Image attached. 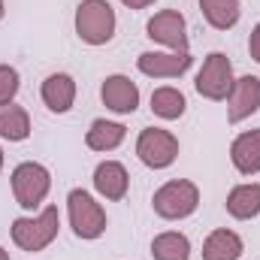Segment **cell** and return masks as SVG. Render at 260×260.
I'll list each match as a JSON object with an SVG mask.
<instances>
[{"mask_svg":"<svg viewBox=\"0 0 260 260\" xmlns=\"http://www.w3.org/2000/svg\"><path fill=\"white\" fill-rule=\"evenodd\" d=\"M154 260H191V239L179 230H164L151 239Z\"/></svg>","mask_w":260,"mask_h":260,"instance_id":"obj_20","label":"cell"},{"mask_svg":"<svg viewBox=\"0 0 260 260\" xmlns=\"http://www.w3.org/2000/svg\"><path fill=\"white\" fill-rule=\"evenodd\" d=\"M200 12L215 30H230L242 18V3L239 0H200Z\"/></svg>","mask_w":260,"mask_h":260,"instance_id":"obj_18","label":"cell"},{"mask_svg":"<svg viewBox=\"0 0 260 260\" xmlns=\"http://www.w3.org/2000/svg\"><path fill=\"white\" fill-rule=\"evenodd\" d=\"M12 197L21 209L34 212L46 203V197L52 191V173L46 164L40 160H21L15 170H12Z\"/></svg>","mask_w":260,"mask_h":260,"instance_id":"obj_5","label":"cell"},{"mask_svg":"<svg viewBox=\"0 0 260 260\" xmlns=\"http://www.w3.org/2000/svg\"><path fill=\"white\" fill-rule=\"evenodd\" d=\"M254 112H260V79L257 76H239L233 82L230 97H227V121L242 124Z\"/></svg>","mask_w":260,"mask_h":260,"instance_id":"obj_11","label":"cell"},{"mask_svg":"<svg viewBox=\"0 0 260 260\" xmlns=\"http://www.w3.org/2000/svg\"><path fill=\"white\" fill-rule=\"evenodd\" d=\"M27 136H30V115H27V109L18 106V103L0 106V139L24 142Z\"/></svg>","mask_w":260,"mask_h":260,"instance_id":"obj_21","label":"cell"},{"mask_svg":"<svg viewBox=\"0 0 260 260\" xmlns=\"http://www.w3.org/2000/svg\"><path fill=\"white\" fill-rule=\"evenodd\" d=\"M197 206H200V188L191 179H170L151 197V209L164 221H185L197 212Z\"/></svg>","mask_w":260,"mask_h":260,"instance_id":"obj_3","label":"cell"},{"mask_svg":"<svg viewBox=\"0 0 260 260\" xmlns=\"http://www.w3.org/2000/svg\"><path fill=\"white\" fill-rule=\"evenodd\" d=\"M124 139H127V127L121 121H106V118H94L85 133V145L91 151H100V154L115 151Z\"/></svg>","mask_w":260,"mask_h":260,"instance_id":"obj_17","label":"cell"},{"mask_svg":"<svg viewBox=\"0 0 260 260\" xmlns=\"http://www.w3.org/2000/svg\"><path fill=\"white\" fill-rule=\"evenodd\" d=\"M0 260H9V251H6L3 245H0Z\"/></svg>","mask_w":260,"mask_h":260,"instance_id":"obj_26","label":"cell"},{"mask_svg":"<svg viewBox=\"0 0 260 260\" xmlns=\"http://www.w3.org/2000/svg\"><path fill=\"white\" fill-rule=\"evenodd\" d=\"M100 100L115 115H133L139 109V88H136V82H130V76L115 73V76H106L103 79Z\"/></svg>","mask_w":260,"mask_h":260,"instance_id":"obj_10","label":"cell"},{"mask_svg":"<svg viewBox=\"0 0 260 260\" xmlns=\"http://www.w3.org/2000/svg\"><path fill=\"white\" fill-rule=\"evenodd\" d=\"M94 191L103 197V200H109V203L124 200L130 191L127 167L121 160H100L94 167Z\"/></svg>","mask_w":260,"mask_h":260,"instance_id":"obj_12","label":"cell"},{"mask_svg":"<svg viewBox=\"0 0 260 260\" xmlns=\"http://www.w3.org/2000/svg\"><path fill=\"white\" fill-rule=\"evenodd\" d=\"M248 55H251V61H257L260 64V21L251 27V37H248Z\"/></svg>","mask_w":260,"mask_h":260,"instance_id":"obj_23","label":"cell"},{"mask_svg":"<svg viewBox=\"0 0 260 260\" xmlns=\"http://www.w3.org/2000/svg\"><path fill=\"white\" fill-rule=\"evenodd\" d=\"M58 230H61V212H58V206H43L40 215L15 218L12 227H9V236H12V242L21 251L37 254V251H46L58 239Z\"/></svg>","mask_w":260,"mask_h":260,"instance_id":"obj_1","label":"cell"},{"mask_svg":"<svg viewBox=\"0 0 260 260\" xmlns=\"http://www.w3.org/2000/svg\"><path fill=\"white\" fill-rule=\"evenodd\" d=\"M145 37L167 46L170 52H188V21L179 9H160L148 18Z\"/></svg>","mask_w":260,"mask_h":260,"instance_id":"obj_8","label":"cell"},{"mask_svg":"<svg viewBox=\"0 0 260 260\" xmlns=\"http://www.w3.org/2000/svg\"><path fill=\"white\" fill-rule=\"evenodd\" d=\"M121 3H124L127 9H148L154 0H121Z\"/></svg>","mask_w":260,"mask_h":260,"instance_id":"obj_24","label":"cell"},{"mask_svg":"<svg viewBox=\"0 0 260 260\" xmlns=\"http://www.w3.org/2000/svg\"><path fill=\"white\" fill-rule=\"evenodd\" d=\"M67 215H70L73 233L85 242H94L106 233V209L85 188H73L67 194Z\"/></svg>","mask_w":260,"mask_h":260,"instance_id":"obj_4","label":"cell"},{"mask_svg":"<svg viewBox=\"0 0 260 260\" xmlns=\"http://www.w3.org/2000/svg\"><path fill=\"white\" fill-rule=\"evenodd\" d=\"M73 24H76V37L85 46H106L115 37L118 18H115V9L109 0H82L76 6Z\"/></svg>","mask_w":260,"mask_h":260,"instance_id":"obj_2","label":"cell"},{"mask_svg":"<svg viewBox=\"0 0 260 260\" xmlns=\"http://www.w3.org/2000/svg\"><path fill=\"white\" fill-rule=\"evenodd\" d=\"M245 254V242L236 230L218 227L203 242V260H239Z\"/></svg>","mask_w":260,"mask_h":260,"instance_id":"obj_15","label":"cell"},{"mask_svg":"<svg viewBox=\"0 0 260 260\" xmlns=\"http://www.w3.org/2000/svg\"><path fill=\"white\" fill-rule=\"evenodd\" d=\"M18 88H21V76H18V70L9 67V64H0V106L12 103L15 94H18Z\"/></svg>","mask_w":260,"mask_h":260,"instance_id":"obj_22","label":"cell"},{"mask_svg":"<svg viewBox=\"0 0 260 260\" xmlns=\"http://www.w3.org/2000/svg\"><path fill=\"white\" fill-rule=\"evenodd\" d=\"M3 15H6V0H0V21H3Z\"/></svg>","mask_w":260,"mask_h":260,"instance_id":"obj_25","label":"cell"},{"mask_svg":"<svg viewBox=\"0 0 260 260\" xmlns=\"http://www.w3.org/2000/svg\"><path fill=\"white\" fill-rule=\"evenodd\" d=\"M185 109H188V100H185V94H182L179 88H173V85H160V88L151 91V112H154L157 118H164V121H176V118L185 115Z\"/></svg>","mask_w":260,"mask_h":260,"instance_id":"obj_19","label":"cell"},{"mask_svg":"<svg viewBox=\"0 0 260 260\" xmlns=\"http://www.w3.org/2000/svg\"><path fill=\"white\" fill-rule=\"evenodd\" d=\"M233 82H236V76H233L230 58L224 52H209L203 67H200V73H197V79H194V88L200 97H206L212 103H221V100L230 97Z\"/></svg>","mask_w":260,"mask_h":260,"instance_id":"obj_6","label":"cell"},{"mask_svg":"<svg viewBox=\"0 0 260 260\" xmlns=\"http://www.w3.org/2000/svg\"><path fill=\"white\" fill-rule=\"evenodd\" d=\"M136 157L148 170H167L179 157V139L176 133L164 127H145L136 136Z\"/></svg>","mask_w":260,"mask_h":260,"instance_id":"obj_7","label":"cell"},{"mask_svg":"<svg viewBox=\"0 0 260 260\" xmlns=\"http://www.w3.org/2000/svg\"><path fill=\"white\" fill-rule=\"evenodd\" d=\"M230 164L239 176H257L260 173V127L242 130L230 142Z\"/></svg>","mask_w":260,"mask_h":260,"instance_id":"obj_14","label":"cell"},{"mask_svg":"<svg viewBox=\"0 0 260 260\" xmlns=\"http://www.w3.org/2000/svg\"><path fill=\"white\" fill-rule=\"evenodd\" d=\"M227 215L236 221H251L260 215V182H242L236 188H230L227 203H224Z\"/></svg>","mask_w":260,"mask_h":260,"instance_id":"obj_16","label":"cell"},{"mask_svg":"<svg viewBox=\"0 0 260 260\" xmlns=\"http://www.w3.org/2000/svg\"><path fill=\"white\" fill-rule=\"evenodd\" d=\"M0 173H3V148H0Z\"/></svg>","mask_w":260,"mask_h":260,"instance_id":"obj_27","label":"cell"},{"mask_svg":"<svg viewBox=\"0 0 260 260\" xmlns=\"http://www.w3.org/2000/svg\"><path fill=\"white\" fill-rule=\"evenodd\" d=\"M194 64L191 52H142L136 58V70L148 79H179Z\"/></svg>","mask_w":260,"mask_h":260,"instance_id":"obj_9","label":"cell"},{"mask_svg":"<svg viewBox=\"0 0 260 260\" xmlns=\"http://www.w3.org/2000/svg\"><path fill=\"white\" fill-rule=\"evenodd\" d=\"M40 97H43V103H46L49 112L67 115L73 109V103H76V79L70 73H52V76H46L43 85H40Z\"/></svg>","mask_w":260,"mask_h":260,"instance_id":"obj_13","label":"cell"}]
</instances>
